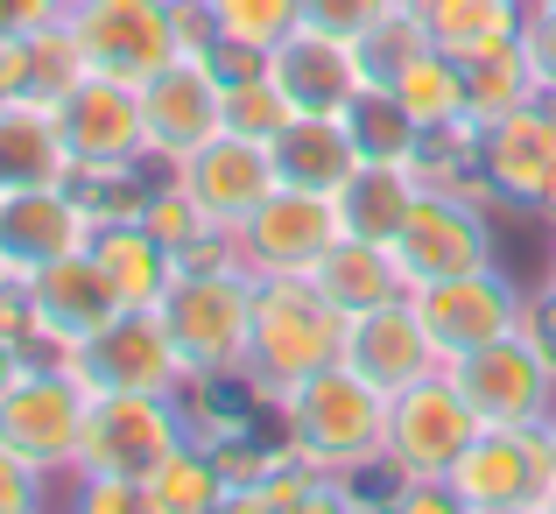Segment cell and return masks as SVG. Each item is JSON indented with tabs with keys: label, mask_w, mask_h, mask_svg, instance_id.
Listing matches in <instances>:
<instances>
[{
	"label": "cell",
	"mask_w": 556,
	"mask_h": 514,
	"mask_svg": "<svg viewBox=\"0 0 556 514\" xmlns=\"http://www.w3.org/2000/svg\"><path fill=\"white\" fill-rule=\"evenodd\" d=\"M275 416H282V444L311 473H331V479L388 473V394L374 380H359L345 360L282 388Z\"/></svg>",
	"instance_id": "1"
},
{
	"label": "cell",
	"mask_w": 556,
	"mask_h": 514,
	"mask_svg": "<svg viewBox=\"0 0 556 514\" xmlns=\"http://www.w3.org/2000/svg\"><path fill=\"white\" fill-rule=\"evenodd\" d=\"M163 325L184 352L190 388H218V380H247V339H254V275L240 254L184 261L177 283L163 289Z\"/></svg>",
	"instance_id": "2"
},
{
	"label": "cell",
	"mask_w": 556,
	"mask_h": 514,
	"mask_svg": "<svg viewBox=\"0 0 556 514\" xmlns=\"http://www.w3.org/2000/svg\"><path fill=\"white\" fill-rule=\"evenodd\" d=\"M345 360V317L311 289V275H254V339H247V380L282 394L296 380Z\"/></svg>",
	"instance_id": "3"
},
{
	"label": "cell",
	"mask_w": 556,
	"mask_h": 514,
	"mask_svg": "<svg viewBox=\"0 0 556 514\" xmlns=\"http://www.w3.org/2000/svg\"><path fill=\"white\" fill-rule=\"evenodd\" d=\"M184 444H190V423H184L177 394H92L71 473L135 479L141 487V479H149L155 465H169Z\"/></svg>",
	"instance_id": "4"
},
{
	"label": "cell",
	"mask_w": 556,
	"mask_h": 514,
	"mask_svg": "<svg viewBox=\"0 0 556 514\" xmlns=\"http://www.w3.org/2000/svg\"><path fill=\"white\" fill-rule=\"evenodd\" d=\"M64 28H71V42H78L85 71L121 78V85H149L163 64L184 57L169 0H71Z\"/></svg>",
	"instance_id": "5"
},
{
	"label": "cell",
	"mask_w": 556,
	"mask_h": 514,
	"mask_svg": "<svg viewBox=\"0 0 556 514\" xmlns=\"http://www.w3.org/2000/svg\"><path fill=\"white\" fill-rule=\"evenodd\" d=\"M71 374L85 394H190L184 352L169 339L163 311H121L113 325H99L92 339L71 346Z\"/></svg>",
	"instance_id": "6"
},
{
	"label": "cell",
	"mask_w": 556,
	"mask_h": 514,
	"mask_svg": "<svg viewBox=\"0 0 556 514\" xmlns=\"http://www.w3.org/2000/svg\"><path fill=\"white\" fill-rule=\"evenodd\" d=\"M394 268H402L408 297L430 283H451V275H479V268H501V247H493L486 226V204L458 198V190H422L416 212L402 218V233L388 240Z\"/></svg>",
	"instance_id": "7"
},
{
	"label": "cell",
	"mask_w": 556,
	"mask_h": 514,
	"mask_svg": "<svg viewBox=\"0 0 556 514\" xmlns=\"http://www.w3.org/2000/svg\"><path fill=\"white\" fill-rule=\"evenodd\" d=\"M56 127L78 176H135L149 163V121H141V85L99 78L85 71L64 99H56Z\"/></svg>",
	"instance_id": "8"
},
{
	"label": "cell",
	"mask_w": 556,
	"mask_h": 514,
	"mask_svg": "<svg viewBox=\"0 0 556 514\" xmlns=\"http://www.w3.org/2000/svg\"><path fill=\"white\" fill-rule=\"evenodd\" d=\"M486 430L451 374H430L388 402V479H444Z\"/></svg>",
	"instance_id": "9"
},
{
	"label": "cell",
	"mask_w": 556,
	"mask_h": 514,
	"mask_svg": "<svg viewBox=\"0 0 556 514\" xmlns=\"http://www.w3.org/2000/svg\"><path fill=\"white\" fill-rule=\"evenodd\" d=\"M85 409H92V394L78 388L71 366H36L28 360V374L0 394V444L22 451L28 465H42V473L56 479V473L78 465Z\"/></svg>",
	"instance_id": "10"
},
{
	"label": "cell",
	"mask_w": 556,
	"mask_h": 514,
	"mask_svg": "<svg viewBox=\"0 0 556 514\" xmlns=\"http://www.w3.org/2000/svg\"><path fill=\"white\" fill-rule=\"evenodd\" d=\"M339 240H345V218L331 190L275 184V198L232 233V254H240L247 275H311Z\"/></svg>",
	"instance_id": "11"
},
{
	"label": "cell",
	"mask_w": 556,
	"mask_h": 514,
	"mask_svg": "<svg viewBox=\"0 0 556 514\" xmlns=\"http://www.w3.org/2000/svg\"><path fill=\"white\" fill-rule=\"evenodd\" d=\"M451 380H458V394L472 402V416L486 423V430H543L549 423V360L529 346V331H507V339L465 352V360L444 366Z\"/></svg>",
	"instance_id": "12"
},
{
	"label": "cell",
	"mask_w": 556,
	"mask_h": 514,
	"mask_svg": "<svg viewBox=\"0 0 556 514\" xmlns=\"http://www.w3.org/2000/svg\"><path fill=\"white\" fill-rule=\"evenodd\" d=\"M169 184L184 190L190 204L204 212V226L212 233H240L247 218L261 212V204L275 198V155H268V141H254V135H212L198 155H184L177 170H169Z\"/></svg>",
	"instance_id": "13"
},
{
	"label": "cell",
	"mask_w": 556,
	"mask_h": 514,
	"mask_svg": "<svg viewBox=\"0 0 556 514\" xmlns=\"http://www.w3.org/2000/svg\"><path fill=\"white\" fill-rule=\"evenodd\" d=\"M141 121H149V163L177 170L212 135H226V78L212 57H177L141 85Z\"/></svg>",
	"instance_id": "14"
},
{
	"label": "cell",
	"mask_w": 556,
	"mask_h": 514,
	"mask_svg": "<svg viewBox=\"0 0 556 514\" xmlns=\"http://www.w3.org/2000/svg\"><path fill=\"white\" fill-rule=\"evenodd\" d=\"M28 311H36L28 360H36V366H71V346L92 339L99 325H113L127 303L113 297V283L99 275V261L78 247V254L50 261L42 275H28Z\"/></svg>",
	"instance_id": "15"
},
{
	"label": "cell",
	"mask_w": 556,
	"mask_h": 514,
	"mask_svg": "<svg viewBox=\"0 0 556 514\" xmlns=\"http://www.w3.org/2000/svg\"><path fill=\"white\" fill-rule=\"evenodd\" d=\"M92 240V204L78 184H28V190H0V275L28 283L50 261L78 254Z\"/></svg>",
	"instance_id": "16"
},
{
	"label": "cell",
	"mask_w": 556,
	"mask_h": 514,
	"mask_svg": "<svg viewBox=\"0 0 556 514\" xmlns=\"http://www.w3.org/2000/svg\"><path fill=\"white\" fill-rule=\"evenodd\" d=\"M261 71L275 78V92H282L296 113H345L374 85L367 50H359L353 36L317 28V22H296V28H289V36L261 57Z\"/></svg>",
	"instance_id": "17"
},
{
	"label": "cell",
	"mask_w": 556,
	"mask_h": 514,
	"mask_svg": "<svg viewBox=\"0 0 556 514\" xmlns=\"http://www.w3.org/2000/svg\"><path fill=\"white\" fill-rule=\"evenodd\" d=\"M444 479L465 507H543L556 487L549 430H479Z\"/></svg>",
	"instance_id": "18"
},
{
	"label": "cell",
	"mask_w": 556,
	"mask_h": 514,
	"mask_svg": "<svg viewBox=\"0 0 556 514\" xmlns=\"http://www.w3.org/2000/svg\"><path fill=\"white\" fill-rule=\"evenodd\" d=\"M521 303H529V289L507 283V268H479V275H451V283L416 289V311L430 325L437 352H444V366L521 331Z\"/></svg>",
	"instance_id": "19"
},
{
	"label": "cell",
	"mask_w": 556,
	"mask_h": 514,
	"mask_svg": "<svg viewBox=\"0 0 556 514\" xmlns=\"http://www.w3.org/2000/svg\"><path fill=\"white\" fill-rule=\"evenodd\" d=\"M345 366H353L359 380H374V388L394 402L402 388L444 374V352H437L430 325H422L416 297H402V303H380V311L345 325Z\"/></svg>",
	"instance_id": "20"
},
{
	"label": "cell",
	"mask_w": 556,
	"mask_h": 514,
	"mask_svg": "<svg viewBox=\"0 0 556 514\" xmlns=\"http://www.w3.org/2000/svg\"><path fill=\"white\" fill-rule=\"evenodd\" d=\"M479 176L493 184L501 204H521L535 212L556 176V99H529L507 121L479 127Z\"/></svg>",
	"instance_id": "21"
},
{
	"label": "cell",
	"mask_w": 556,
	"mask_h": 514,
	"mask_svg": "<svg viewBox=\"0 0 556 514\" xmlns=\"http://www.w3.org/2000/svg\"><path fill=\"white\" fill-rule=\"evenodd\" d=\"M408 8H416L430 50H444L465 71L486 64V57L521 50V22H529L521 0H408Z\"/></svg>",
	"instance_id": "22"
},
{
	"label": "cell",
	"mask_w": 556,
	"mask_h": 514,
	"mask_svg": "<svg viewBox=\"0 0 556 514\" xmlns=\"http://www.w3.org/2000/svg\"><path fill=\"white\" fill-rule=\"evenodd\" d=\"M85 254L99 261V275L113 283V297H121L127 311H155V303H163V289L177 283V254H169V247L155 240L135 212L99 218L92 240H85Z\"/></svg>",
	"instance_id": "23"
},
{
	"label": "cell",
	"mask_w": 556,
	"mask_h": 514,
	"mask_svg": "<svg viewBox=\"0 0 556 514\" xmlns=\"http://www.w3.org/2000/svg\"><path fill=\"white\" fill-rule=\"evenodd\" d=\"M268 155H275V176H282V184H296V190H331V198H339L345 176L367 163L345 113H289L282 135L268 141Z\"/></svg>",
	"instance_id": "24"
},
{
	"label": "cell",
	"mask_w": 556,
	"mask_h": 514,
	"mask_svg": "<svg viewBox=\"0 0 556 514\" xmlns=\"http://www.w3.org/2000/svg\"><path fill=\"white\" fill-rule=\"evenodd\" d=\"M71 149L56 127V99H8L0 106V190H28V184H71Z\"/></svg>",
	"instance_id": "25"
},
{
	"label": "cell",
	"mask_w": 556,
	"mask_h": 514,
	"mask_svg": "<svg viewBox=\"0 0 556 514\" xmlns=\"http://www.w3.org/2000/svg\"><path fill=\"white\" fill-rule=\"evenodd\" d=\"M311 289L345 317V325L367 317V311H380V303H402L408 297V283H402V268H394L388 247H380V240H353V233H345V240L311 268Z\"/></svg>",
	"instance_id": "26"
},
{
	"label": "cell",
	"mask_w": 556,
	"mask_h": 514,
	"mask_svg": "<svg viewBox=\"0 0 556 514\" xmlns=\"http://www.w3.org/2000/svg\"><path fill=\"white\" fill-rule=\"evenodd\" d=\"M416 198H422V184H416L408 163H359L339 184V218H345L353 240H380V247H388L394 233H402V218L416 212Z\"/></svg>",
	"instance_id": "27"
},
{
	"label": "cell",
	"mask_w": 556,
	"mask_h": 514,
	"mask_svg": "<svg viewBox=\"0 0 556 514\" xmlns=\"http://www.w3.org/2000/svg\"><path fill=\"white\" fill-rule=\"evenodd\" d=\"M388 92L402 99V113L422 127V135L472 121V113H465V64H451L444 50H416V57H408V64L388 78Z\"/></svg>",
	"instance_id": "28"
},
{
	"label": "cell",
	"mask_w": 556,
	"mask_h": 514,
	"mask_svg": "<svg viewBox=\"0 0 556 514\" xmlns=\"http://www.w3.org/2000/svg\"><path fill=\"white\" fill-rule=\"evenodd\" d=\"M141 487H149V507L155 514H212L218 501H226V473H218L212 444H198V437H190L169 465H155Z\"/></svg>",
	"instance_id": "29"
},
{
	"label": "cell",
	"mask_w": 556,
	"mask_h": 514,
	"mask_svg": "<svg viewBox=\"0 0 556 514\" xmlns=\"http://www.w3.org/2000/svg\"><path fill=\"white\" fill-rule=\"evenodd\" d=\"M345 121H353V141H359L367 163H416L422 127L402 113V99H394L388 85H367V92L345 106Z\"/></svg>",
	"instance_id": "30"
},
{
	"label": "cell",
	"mask_w": 556,
	"mask_h": 514,
	"mask_svg": "<svg viewBox=\"0 0 556 514\" xmlns=\"http://www.w3.org/2000/svg\"><path fill=\"white\" fill-rule=\"evenodd\" d=\"M204 14H212V50L226 42V50L268 57L303 22V0H204Z\"/></svg>",
	"instance_id": "31"
},
{
	"label": "cell",
	"mask_w": 556,
	"mask_h": 514,
	"mask_svg": "<svg viewBox=\"0 0 556 514\" xmlns=\"http://www.w3.org/2000/svg\"><path fill=\"white\" fill-rule=\"evenodd\" d=\"M529 99H543V92H535V71L521 64V50L486 57V64H472V71H465V113H472V127L507 121V113H515V106H529Z\"/></svg>",
	"instance_id": "32"
},
{
	"label": "cell",
	"mask_w": 556,
	"mask_h": 514,
	"mask_svg": "<svg viewBox=\"0 0 556 514\" xmlns=\"http://www.w3.org/2000/svg\"><path fill=\"white\" fill-rule=\"evenodd\" d=\"M289 99L275 92V78L268 71H247V78H226V127L232 135H254V141H275L282 135V121H289Z\"/></svg>",
	"instance_id": "33"
},
{
	"label": "cell",
	"mask_w": 556,
	"mask_h": 514,
	"mask_svg": "<svg viewBox=\"0 0 556 514\" xmlns=\"http://www.w3.org/2000/svg\"><path fill=\"white\" fill-rule=\"evenodd\" d=\"M408 0H303V22H317V28H331V36H353V42H367L380 22H394Z\"/></svg>",
	"instance_id": "34"
},
{
	"label": "cell",
	"mask_w": 556,
	"mask_h": 514,
	"mask_svg": "<svg viewBox=\"0 0 556 514\" xmlns=\"http://www.w3.org/2000/svg\"><path fill=\"white\" fill-rule=\"evenodd\" d=\"M359 50H367V71H374V85H388V78H394V71H402V64H408L416 50H430V36H422L416 8H402L394 22H380L374 36L359 42Z\"/></svg>",
	"instance_id": "35"
},
{
	"label": "cell",
	"mask_w": 556,
	"mask_h": 514,
	"mask_svg": "<svg viewBox=\"0 0 556 514\" xmlns=\"http://www.w3.org/2000/svg\"><path fill=\"white\" fill-rule=\"evenodd\" d=\"M64 514H155V507H149V487H135V479L71 473V507Z\"/></svg>",
	"instance_id": "36"
},
{
	"label": "cell",
	"mask_w": 556,
	"mask_h": 514,
	"mask_svg": "<svg viewBox=\"0 0 556 514\" xmlns=\"http://www.w3.org/2000/svg\"><path fill=\"white\" fill-rule=\"evenodd\" d=\"M0 514H50V473L0 444Z\"/></svg>",
	"instance_id": "37"
},
{
	"label": "cell",
	"mask_w": 556,
	"mask_h": 514,
	"mask_svg": "<svg viewBox=\"0 0 556 514\" xmlns=\"http://www.w3.org/2000/svg\"><path fill=\"white\" fill-rule=\"evenodd\" d=\"M218 459V473H226V487H261V479L275 473V459H282V444H254V437H204Z\"/></svg>",
	"instance_id": "38"
},
{
	"label": "cell",
	"mask_w": 556,
	"mask_h": 514,
	"mask_svg": "<svg viewBox=\"0 0 556 514\" xmlns=\"http://www.w3.org/2000/svg\"><path fill=\"white\" fill-rule=\"evenodd\" d=\"M282 514H380V507L367 501V493H359V479H331V473H317Z\"/></svg>",
	"instance_id": "39"
},
{
	"label": "cell",
	"mask_w": 556,
	"mask_h": 514,
	"mask_svg": "<svg viewBox=\"0 0 556 514\" xmlns=\"http://www.w3.org/2000/svg\"><path fill=\"white\" fill-rule=\"evenodd\" d=\"M521 64L535 71V92L556 99V14L549 8H529V22H521Z\"/></svg>",
	"instance_id": "40"
},
{
	"label": "cell",
	"mask_w": 556,
	"mask_h": 514,
	"mask_svg": "<svg viewBox=\"0 0 556 514\" xmlns=\"http://www.w3.org/2000/svg\"><path fill=\"white\" fill-rule=\"evenodd\" d=\"M380 514H472V507L451 493V479H394Z\"/></svg>",
	"instance_id": "41"
},
{
	"label": "cell",
	"mask_w": 556,
	"mask_h": 514,
	"mask_svg": "<svg viewBox=\"0 0 556 514\" xmlns=\"http://www.w3.org/2000/svg\"><path fill=\"white\" fill-rule=\"evenodd\" d=\"M71 14V0H0V36H42Z\"/></svg>",
	"instance_id": "42"
},
{
	"label": "cell",
	"mask_w": 556,
	"mask_h": 514,
	"mask_svg": "<svg viewBox=\"0 0 556 514\" xmlns=\"http://www.w3.org/2000/svg\"><path fill=\"white\" fill-rule=\"evenodd\" d=\"M521 331H529V346L549 360V374H556V275L543 289H529V303H521Z\"/></svg>",
	"instance_id": "43"
},
{
	"label": "cell",
	"mask_w": 556,
	"mask_h": 514,
	"mask_svg": "<svg viewBox=\"0 0 556 514\" xmlns=\"http://www.w3.org/2000/svg\"><path fill=\"white\" fill-rule=\"evenodd\" d=\"M8 99H28V42L22 36H0V106Z\"/></svg>",
	"instance_id": "44"
},
{
	"label": "cell",
	"mask_w": 556,
	"mask_h": 514,
	"mask_svg": "<svg viewBox=\"0 0 556 514\" xmlns=\"http://www.w3.org/2000/svg\"><path fill=\"white\" fill-rule=\"evenodd\" d=\"M212 514H275V501L261 487H226V501H218Z\"/></svg>",
	"instance_id": "45"
},
{
	"label": "cell",
	"mask_w": 556,
	"mask_h": 514,
	"mask_svg": "<svg viewBox=\"0 0 556 514\" xmlns=\"http://www.w3.org/2000/svg\"><path fill=\"white\" fill-rule=\"evenodd\" d=\"M22 374H28V346L0 331V394H8V388H14V380H22Z\"/></svg>",
	"instance_id": "46"
},
{
	"label": "cell",
	"mask_w": 556,
	"mask_h": 514,
	"mask_svg": "<svg viewBox=\"0 0 556 514\" xmlns=\"http://www.w3.org/2000/svg\"><path fill=\"white\" fill-rule=\"evenodd\" d=\"M535 212H543L549 226H556V176H549V190H543V204H535Z\"/></svg>",
	"instance_id": "47"
},
{
	"label": "cell",
	"mask_w": 556,
	"mask_h": 514,
	"mask_svg": "<svg viewBox=\"0 0 556 514\" xmlns=\"http://www.w3.org/2000/svg\"><path fill=\"white\" fill-rule=\"evenodd\" d=\"M472 514H543V507H472Z\"/></svg>",
	"instance_id": "48"
},
{
	"label": "cell",
	"mask_w": 556,
	"mask_h": 514,
	"mask_svg": "<svg viewBox=\"0 0 556 514\" xmlns=\"http://www.w3.org/2000/svg\"><path fill=\"white\" fill-rule=\"evenodd\" d=\"M543 514H556V487H549V493H543Z\"/></svg>",
	"instance_id": "49"
},
{
	"label": "cell",
	"mask_w": 556,
	"mask_h": 514,
	"mask_svg": "<svg viewBox=\"0 0 556 514\" xmlns=\"http://www.w3.org/2000/svg\"><path fill=\"white\" fill-rule=\"evenodd\" d=\"M543 430H549V451H556V423H543Z\"/></svg>",
	"instance_id": "50"
},
{
	"label": "cell",
	"mask_w": 556,
	"mask_h": 514,
	"mask_svg": "<svg viewBox=\"0 0 556 514\" xmlns=\"http://www.w3.org/2000/svg\"><path fill=\"white\" fill-rule=\"evenodd\" d=\"M535 8H549V14H556V0H535Z\"/></svg>",
	"instance_id": "51"
},
{
	"label": "cell",
	"mask_w": 556,
	"mask_h": 514,
	"mask_svg": "<svg viewBox=\"0 0 556 514\" xmlns=\"http://www.w3.org/2000/svg\"><path fill=\"white\" fill-rule=\"evenodd\" d=\"M549 275H556V254H549Z\"/></svg>",
	"instance_id": "52"
},
{
	"label": "cell",
	"mask_w": 556,
	"mask_h": 514,
	"mask_svg": "<svg viewBox=\"0 0 556 514\" xmlns=\"http://www.w3.org/2000/svg\"><path fill=\"white\" fill-rule=\"evenodd\" d=\"M521 8H535V0H521Z\"/></svg>",
	"instance_id": "53"
}]
</instances>
